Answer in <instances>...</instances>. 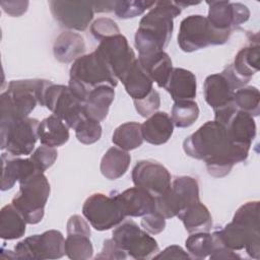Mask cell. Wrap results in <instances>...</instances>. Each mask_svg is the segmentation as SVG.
<instances>
[{
  "label": "cell",
  "mask_w": 260,
  "mask_h": 260,
  "mask_svg": "<svg viewBox=\"0 0 260 260\" xmlns=\"http://www.w3.org/2000/svg\"><path fill=\"white\" fill-rule=\"evenodd\" d=\"M68 126L57 116L51 115L40 122L38 136L43 145L58 147L69 139Z\"/></svg>",
  "instance_id": "cell-30"
},
{
  "label": "cell",
  "mask_w": 260,
  "mask_h": 260,
  "mask_svg": "<svg viewBox=\"0 0 260 260\" xmlns=\"http://www.w3.org/2000/svg\"><path fill=\"white\" fill-rule=\"evenodd\" d=\"M52 83L46 79L10 81L7 90L0 96V121L28 117L38 104L44 106L46 90Z\"/></svg>",
  "instance_id": "cell-4"
},
{
  "label": "cell",
  "mask_w": 260,
  "mask_h": 260,
  "mask_svg": "<svg viewBox=\"0 0 260 260\" xmlns=\"http://www.w3.org/2000/svg\"><path fill=\"white\" fill-rule=\"evenodd\" d=\"M131 156L128 151L117 146L110 147L101 160V173L109 180L121 178L128 170Z\"/></svg>",
  "instance_id": "cell-32"
},
{
  "label": "cell",
  "mask_w": 260,
  "mask_h": 260,
  "mask_svg": "<svg viewBox=\"0 0 260 260\" xmlns=\"http://www.w3.org/2000/svg\"><path fill=\"white\" fill-rule=\"evenodd\" d=\"M199 108L193 100L178 101L174 103L171 118L174 126L178 128L190 127L198 119Z\"/></svg>",
  "instance_id": "cell-36"
},
{
  "label": "cell",
  "mask_w": 260,
  "mask_h": 260,
  "mask_svg": "<svg viewBox=\"0 0 260 260\" xmlns=\"http://www.w3.org/2000/svg\"><path fill=\"white\" fill-rule=\"evenodd\" d=\"M58 156V151L55 147H50L47 145L39 146L29 156L36 169L40 172H45L51 168L56 161Z\"/></svg>",
  "instance_id": "cell-40"
},
{
  "label": "cell",
  "mask_w": 260,
  "mask_h": 260,
  "mask_svg": "<svg viewBox=\"0 0 260 260\" xmlns=\"http://www.w3.org/2000/svg\"><path fill=\"white\" fill-rule=\"evenodd\" d=\"M90 228L80 215H71L67 221L65 254L72 260H87L92 257L93 247L90 241Z\"/></svg>",
  "instance_id": "cell-18"
},
{
  "label": "cell",
  "mask_w": 260,
  "mask_h": 260,
  "mask_svg": "<svg viewBox=\"0 0 260 260\" xmlns=\"http://www.w3.org/2000/svg\"><path fill=\"white\" fill-rule=\"evenodd\" d=\"M232 31L222 30L213 26L206 16L189 15L180 23L178 45L186 53L204 49L208 46L225 44Z\"/></svg>",
  "instance_id": "cell-7"
},
{
  "label": "cell",
  "mask_w": 260,
  "mask_h": 260,
  "mask_svg": "<svg viewBox=\"0 0 260 260\" xmlns=\"http://www.w3.org/2000/svg\"><path fill=\"white\" fill-rule=\"evenodd\" d=\"M90 32L95 40L101 42L107 38L119 35L120 28L113 19L108 17H100L91 23Z\"/></svg>",
  "instance_id": "cell-41"
},
{
  "label": "cell",
  "mask_w": 260,
  "mask_h": 260,
  "mask_svg": "<svg viewBox=\"0 0 260 260\" xmlns=\"http://www.w3.org/2000/svg\"><path fill=\"white\" fill-rule=\"evenodd\" d=\"M133 102L137 113L141 117L146 118L157 112L160 106V96L155 89H152L145 98Z\"/></svg>",
  "instance_id": "cell-42"
},
{
  "label": "cell",
  "mask_w": 260,
  "mask_h": 260,
  "mask_svg": "<svg viewBox=\"0 0 260 260\" xmlns=\"http://www.w3.org/2000/svg\"><path fill=\"white\" fill-rule=\"evenodd\" d=\"M128 257L127 253L122 250L114 241L113 239H108L104 242L102 251L99 255H96L95 259H118L124 260Z\"/></svg>",
  "instance_id": "cell-44"
},
{
  "label": "cell",
  "mask_w": 260,
  "mask_h": 260,
  "mask_svg": "<svg viewBox=\"0 0 260 260\" xmlns=\"http://www.w3.org/2000/svg\"><path fill=\"white\" fill-rule=\"evenodd\" d=\"M116 197L126 216L139 217L155 210V197L142 188L126 189Z\"/></svg>",
  "instance_id": "cell-21"
},
{
  "label": "cell",
  "mask_w": 260,
  "mask_h": 260,
  "mask_svg": "<svg viewBox=\"0 0 260 260\" xmlns=\"http://www.w3.org/2000/svg\"><path fill=\"white\" fill-rule=\"evenodd\" d=\"M49 6L61 26L78 31L86 29L94 13L90 1H49Z\"/></svg>",
  "instance_id": "cell-16"
},
{
  "label": "cell",
  "mask_w": 260,
  "mask_h": 260,
  "mask_svg": "<svg viewBox=\"0 0 260 260\" xmlns=\"http://www.w3.org/2000/svg\"><path fill=\"white\" fill-rule=\"evenodd\" d=\"M39 124L37 119L28 117L0 124L1 149L14 156L30 154L39 138Z\"/></svg>",
  "instance_id": "cell-11"
},
{
  "label": "cell",
  "mask_w": 260,
  "mask_h": 260,
  "mask_svg": "<svg viewBox=\"0 0 260 260\" xmlns=\"http://www.w3.org/2000/svg\"><path fill=\"white\" fill-rule=\"evenodd\" d=\"M114 88L110 85H100L88 93L84 103V114L87 118L99 122L106 119L115 99Z\"/></svg>",
  "instance_id": "cell-25"
},
{
  "label": "cell",
  "mask_w": 260,
  "mask_h": 260,
  "mask_svg": "<svg viewBox=\"0 0 260 260\" xmlns=\"http://www.w3.org/2000/svg\"><path fill=\"white\" fill-rule=\"evenodd\" d=\"M65 255V239L57 230L46 231L18 242L13 251H7L2 258L10 259H59Z\"/></svg>",
  "instance_id": "cell-8"
},
{
  "label": "cell",
  "mask_w": 260,
  "mask_h": 260,
  "mask_svg": "<svg viewBox=\"0 0 260 260\" xmlns=\"http://www.w3.org/2000/svg\"><path fill=\"white\" fill-rule=\"evenodd\" d=\"M85 52L83 38L73 31H64L57 37L53 45L55 58L61 63L74 62Z\"/></svg>",
  "instance_id": "cell-27"
},
{
  "label": "cell",
  "mask_w": 260,
  "mask_h": 260,
  "mask_svg": "<svg viewBox=\"0 0 260 260\" xmlns=\"http://www.w3.org/2000/svg\"><path fill=\"white\" fill-rule=\"evenodd\" d=\"M117 84V77L95 50L77 58L70 67L68 86L84 103L88 93L95 87L100 85L116 87Z\"/></svg>",
  "instance_id": "cell-5"
},
{
  "label": "cell",
  "mask_w": 260,
  "mask_h": 260,
  "mask_svg": "<svg viewBox=\"0 0 260 260\" xmlns=\"http://www.w3.org/2000/svg\"><path fill=\"white\" fill-rule=\"evenodd\" d=\"M132 181L135 187L146 190L154 197L164 194L172 185L171 174L167 168L151 159L137 161L132 170Z\"/></svg>",
  "instance_id": "cell-17"
},
{
  "label": "cell",
  "mask_w": 260,
  "mask_h": 260,
  "mask_svg": "<svg viewBox=\"0 0 260 260\" xmlns=\"http://www.w3.org/2000/svg\"><path fill=\"white\" fill-rule=\"evenodd\" d=\"M183 149L187 155L204 160L208 174L215 178L230 174L234 165L247 159L250 150L234 144L216 121H207L186 137Z\"/></svg>",
  "instance_id": "cell-1"
},
{
  "label": "cell",
  "mask_w": 260,
  "mask_h": 260,
  "mask_svg": "<svg viewBox=\"0 0 260 260\" xmlns=\"http://www.w3.org/2000/svg\"><path fill=\"white\" fill-rule=\"evenodd\" d=\"M154 259H190L189 254L180 246L172 245L167 247L153 257Z\"/></svg>",
  "instance_id": "cell-45"
},
{
  "label": "cell",
  "mask_w": 260,
  "mask_h": 260,
  "mask_svg": "<svg viewBox=\"0 0 260 260\" xmlns=\"http://www.w3.org/2000/svg\"><path fill=\"white\" fill-rule=\"evenodd\" d=\"M165 89L174 102L193 100L196 96L197 81L195 75L184 68H173Z\"/></svg>",
  "instance_id": "cell-24"
},
{
  "label": "cell",
  "mask_w": 260,
  "mask_h": 260,
  "mask_svg": "<svg viewBox=\"0 0 260 260\" xmlns=\"http://www.w3.org/2000/svg\"><path fill=\"white\" fill-rule=\"evenodd\" d=\"M137 60L151 80L155 82L158 87L165 88L173 70V63L169 54L161 51L150 57L138 58Z\"/></svg>",
  "instance_id": "cell-31"
},
{
  "label": "cell",
  "mask_w": 260,
  "mask_h": 260,
  "mask_svg": "<svg viewBox=\"0 0 260 260\" xmlns=\"http://www.w3.org/2000/svg\"><path fill=\"white\" fill-rule=\"evenodd\" d=\"M76 138L83 144H92L100 140L102 136V126L99 121L86 116L74 128Z\"/></svg>",
  "instance_id": "cell-39"
},
{
  "label": "cell",
  "mask_w": 260,
  "mask_h": 260,
  "mask_svg": "<svg viewBox=\"0 0 260 260\" xmlns=\"http://www.w3.org/2000/svg\"><path fill=\"white\" fill-rule=\"evenodd\" d=\"M44 106L69 128L74 129L85 117L84 102L79 100L68 85L54 83L49 85L45 93Z\"/></svg>",
  "instance_id": "cell-13"
},
{
  "label": "cell",
  "mask_w": 260,
  "mask_h": 260,
  "mask_svg": "<svg viewBox=\"0 0 260 260\" xmlns=\"http://www.w3.org/2000/svg\"><path fill=\"white\" fill-rule=\"evenodd\" d=\"M82 214L96 231L115 228L126 217L116 195L108 196L103 193H94L84 201Z\"/></svg>",
  "instance_id": "cell-12"
},
{
  "label": "cell",
  "mask_w": 260,
  "mask_h": 260,
  "mask_svg": "<svg viewBox=\"0 0 260 260\" xmlns=\"http://www.w3.org/2000/svg\"><path fill=\"white\" fill-rule=\"evenodd\" d=\"M124 84L127 93L135 100L145 98L152 89L153 81L142 68L138 60L131 66V68L120 79Z\"/></svg>",
  "instance_id": "cell-29"
},
{
  "label": "cell",
  "mask_w": 260,
  "mask_h": 260,
  "mask_svg": "<svg viewBox=\"0 0 260 260\" xmlns=\"http://www.w3.org/2000/svg\"><path fill=\"white\" fill-rule=\"evenodd\" d=\"M214 121L221 124L230 140L241 147L250 149L256 136L254 117L237 110L233 104L214 111Z\"/></svg>",
  "instance_id": "cell-14"
},
{
  "label": "cell",
  "mask_w": 260,
  "mask_h": 260,
  "mask_svg": "<svg viewBox=\"0 0 260 260\" xmlns=\"http://www.w3.org/2000/svg\"><path fill=\"white\" fill-rule=\"evenodd\" d=\"M260 48L258 42L242 48L231 64L236 76L246 85L259 69Z\"/></svg>",
  "instance_id": "cell-26"
},
{
  "label": "cell",
  "mask_w": 260,
  "mask_h": 260,
  "mask_svg": "<svg viewBox=\"0 0 260 260\" xmlns=\"http://www.w3.org/2000/svg\"><path fill=\"white\" fill-rule=\"evenodd\" d=\"M189 234L209 232L212 228V217L208 208L199 200L184 208L177 215Z\"/></svg>",
  "instance_id": "cell-28"
},
{
  "label": "cell",
  "mask_w": 260,
  "mask_h": 260,
  "mask_svg": "<svg viewBox=\"0 0 260 260\" xmlns=\"http://www.w3.org/2000/svg\"><path fill=\"white\" fill-rule=\"evenodd\" d=\"M236 90L233 81L223 70L207 76L203 84L204 99L213 111L232 104Z\"/></svg>",
  "instance_id": "cell-20"
},
{
  "label": "cell",
  "mask_w": 260,
  "mask_h": 260,
  "mask_svg": "<svg viewBox=\"0 0 260 260\" xmlns=\"http://www.w3.org/2000/svg\"><path fill=\"white\" fill-rule=\"evenodd\" d=\"M172 118L165 112H155L141 124L143 139L153 145L166 143L174 131Z\"/></svg>",
  "instance_id": "cell-23"
},
{
  "label": "cell",
  "mask_w": 260,
  "mask_h": 260,
  "mask_svg": "<svg viewBox=\"0 0 260 260\" xmlns=\"http://www.w3.org/2000/svg\"><path fill=\"white\" fill-rule=\"evenodd\" d=\"M93 3L94 12H110L113 11L114 1H98Z\"/></svg>",
  "instance_id": "cell-47"
},
{
  "label": "cell",
  "mask_w": 260,
  "mask_h": 260,
  "mask_svg": "<svg viewBox=\"0 0 260 260\" xmlns=\"http://www.w3.org/2000/svg\"><path fill=\"white\" fill-rule=\"evenodd\" d=\"M142 229L150 235H157L166 228V218L156 210L142 216Z\"/></svg>",
  "instance_id": "cell-43"
},
{
  "label": "cell",
  "mask_w": 260,
  "mask_h": 260,
  "mask_svg": "<svg viewBox=\"0 0 260 260\" xmlns=\"http://www.w3.org/2000/svg\"><path fill=\"white\" fill-rule=\"evenodd\" d=\"M112 236L113 241L133 259H150L158 252V245L154 238L131 219H124L119 223Z\"/></svg>",
  "instance_id": "cell-9"
},
{
  "label": "cell",
  "mask_w": 260,
  "mask_h": 260,
  "mask_svg": "<svg viewBox=\"0 0 260 260\" xmlns=\"http://www.w3.org/2000/svg\"><path fill=\"white\" fill-rule=\"evenodd\" d=\"M185 245L190 258L193 259H204L209 257L214 250L213 238L209 232L191 234L187 238Z\"/></svg>",
  "instance_id": "cell-37"
},
{
  "label": "cell",
  "mask_w": 260,
  "mask_h": 260,
  "mask_svg": "<svg viewBox=\"0 0 260 260\" xmlns=\"http://www.w3.org/2000/svg\"><path fill=\"white\" fill-rule=\"evenodd\" d=\"M233 106L252 117H257L260 113V92L255 86H244L234 93Z\"/></svg>",
  "instance_id": "cell-35"
},
{
  "label": "cell",
  "mask_w": 260,
  "mask_h": 260,
  "mask_svg": "<svg viewBox=\"0 0 260 260\" xmlns=\"http://www.w3.org/2000/svg\"><path fill=\"white\" fill-rule=\"evenodd\" d=\"M2 9L9 15L17 17L22 15L28 7L27 1H2Z\"/></svg>",
  "instance_id": "cell-46"
},
{
  "label": "cell",
  "mask_w": 260,
  "mask_h": 260,
  "mask_svg": "<svg viewBox=\"0 0 260 260\" xmlns=\"http://www.w3.org/2000/svg\"><path fill=\"white\" fill-rule=\"evenodd\" d=\"M156 1H114L113 11L119 18H133L150 9Z\"/></svg>",
  "instance_id": "cell-38"
},
{
  "label": "cell",
  "mask_w": 260,
  "mask_h": 260,
  "mask_svg": "<svg viewBox=\"0 0 260 260\" xmlns=\"http://www.w3.org/2000/svg\"><path fill=\"white\" fill-rule=\"evenodd\" d=\"M95 51L119 80L137 60L127 39L121 34L101 41Z\"/></svg>",
  "instance_id": "cell-15"
},
{
  "label": "cell",
  "mask_w": 260,
  "mask_h": 260,
  "mask_svg": "<svg viewBox=\"0 0 260 260\" xmlns=\"http://www.w3.org/2000/svg\"><path fill=\"white\" fill-rule=\"evenodd\" d=\"M1 161L2 191L11 189L16 182H20L34 172L38 171L30 158H21L19 156H14L8 152H3L1 154Z\"/></svg>",
  "instance_id": "cell-22"
},
{
  "label": "cell",
  "mask_w": 260,
  "mask_h": 260,
  "mask_svg": "<svg viewBox=\"0 0 260 260\" xmlns=\"http://www.w3.org/2000/svg\"><path fill=\"white\" fill-rule=\"evenodd\" d=\"M199 200V185L196 179L181 176L175 178L168 191L155 197V210L166 219L172 218Z\"/></svg>",
  "instance_id": "cell-10"
},
{
  "label": "cell",
  "mask_w": 260,
  "mask_h": 260,
  "mask_svg": "<svg viewBox=\"0 0 260 260\" xmlns=\"http://www.w3.org/2000/svg\"><path fill=\"white\" fill-rule=\"evenodd\" d=\"M50 183L43 172L36 171L19 182V191L11 204L28 224L39 223L45 214V205L50 196Z\"/></svg>",
  "instance_id": "cell-6"
},
{
  "label": "cell",
  "mask_w": 260,
  "mask_h": 260,
  "mask_svg": "<svg viewBox=\"0 0 260 260\" xmlns=\"http://www.w3.org/2000/svg\"><path fill=\"white\" fill-rule=\"evenodd\" d=\"M182 8L175 1H157L141 18L135 32L134 43L138 58H147L164 51L169 45L174 18L180 15Z\"/></svg>",
  "instance_id": "cell-2"
},
{
  "label": "cell",
  "mask_w": 260,
  "mask_h": 260,
  "mask_svg": "<svg viewBox=\"0 0 260 260\" xmlns=\"http://www.w3.org/2000/svg\"><path fill=\"white\" fill-rule=\"evenodd\" d=\"M210 23L218 29L233 30L235 27L246 22L250 17L248 7L239 2L211 1L207 2Z\"/></svg>",
  "instance_id": "cell-19"
},
{
  "label": "cell",
  "mask_w": 260,
  "mask_h": 260,
  "mask_svg": "<svg viewBox=\"0 0 260 260\" xmlns=\"http://www.w3.org/2000/svg\"><path fill=\"white\" fill-rule=\"evenodd\" d=\"M216 233L222 244L230 250L236 252L245 249L251 258L259 259V202L249 201L241 205L233 220Z\"/></svg>",
  "instance_id": "cell-3"
},
{
  "label": "cell",
  "mask_w": 260,
  "mask_h": 260,
  "mask_svg": "<svg viewBox=\"0 0 260 260\" xmlns=\"http://www.w3.org/2000/svg\"><path fill=\"white\" fill-rule=\"evenodd\" d=\"M26 221L12 205H5L0 212V237L3 240H15L25 233Z\"/></svg>",
  "instance_id": "cell-33"
},
{
  "label": "cell",
  "mask_w": 260,
  "mask_h": 260,
  "mask_svg": "<svg viewBox=\"0 0 260 260\" xmlns=\"http://www.w3.org/2000/svg\"><path fill=\"white\" fill-rule=\"evenodd\" d=\"M112 141L117 147L126 151L141 146L144 141L141 132V124L137 122H126L121 124L115 129Z\"/></svg>",
  "instance_id": "cell-34"
}]
</instances>
